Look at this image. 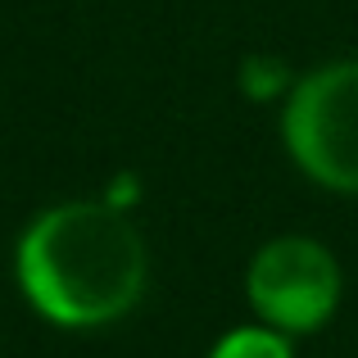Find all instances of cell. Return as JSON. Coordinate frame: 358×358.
<instances>
[{
  "label": "cell",
  "mask_w": 358,
  "mask_h": 358,
  "mask_svg": "<svg viewBox=\"0 0 358 358\" xmlns=\"http://www.w3.org/2000/svg\"><path fill=\"white\" fill-rule=\"evenodd\" d=\"M23 299L55 327H105L145 295V241L109 200L45 209L14 254Z\"/></svg>",
  "instance_id": "cell-1"
},
{
  "label": "cell",
  "mask_w": 358,
  "mask_h": 358,
  "mask_svg": "<svg viewBox=\"0 0 358 358\" xmlns=\"http://www.w3.org/2000/svg\"><path fill=\"white\" fill-rule=\"evenodd\" d=\"M281 136L317 186L358 195V59L299 78L286 91Z\"/></svg>",
  "instance_id": "cell-2"
},
{
  "label": "cell",
  "mask_w": 358,
  "mask_h": 358,
  "mask_svg": "<svg viewBox=\"0 0 358 358\" xmlns=\"http://www.w3.org/2000/svg\"><path fill=\"white\" fill-rule=\"evenodd\" d=\"M245 295L277 331H317L341 304V263L313 236H277L254 254Z\"/></svg>",
  "instance_id": "cell-3"
},
{
  "label": "cell",
  "mask_w": 358,
  "mask_h": 358,
  "mask_svg": "<svg viewBox=\"0 0 358 358\" xmlns=\"http://www.w3.org/2000/svg\"><path fill=\"white\" fill-rule=\"evenodd\" d=\"M209 358H290L286 331L277 327H241V331L222 336L209 350Z\"/></svg>",
  "instance_id": "cell-4"
},
{
  "label": "cell",
  "mask_w": 358,
  "mask_h": 358,
  "mask_svg": "<svg viewBox=\"0 0 358 358\" xmlns=\"http://www.w3.org/2000/svg\"><path fill=\"white\" fill-rule=\"evenodd\" d=\"M241 91L250 100H277L290 91V69L272 55H250L241 64Z\"/></svg>",
  "instance_id": "cell-5"
}]
</instances>
